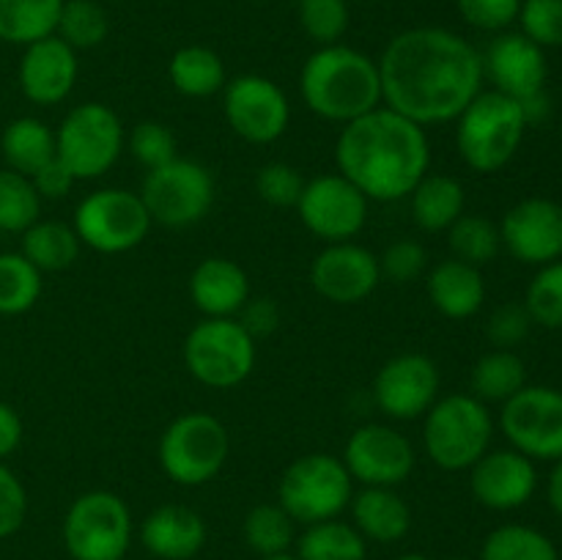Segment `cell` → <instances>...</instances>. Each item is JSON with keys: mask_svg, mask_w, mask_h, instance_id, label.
I'll list each match as a JSON object with an SVG mask.
<instances>
[{"mask_svg": "<svg viewBox=\"0 0 562 560\" xmlns=\"http://www.w3.org/2000/svg\"><path fill=\"white\" fill-rule=\"evenodd\" d=\"M379 64L384 108L420 126L448 124L483 91V55L448 27H409Z\"/></svg>", "mask_w": 562, "mask_h": 560, "instance_id": "1", "label": "cell"}, {"mask_svg": "<svg viewBox=\"0 0 562 560\" xmlns=\"http://www.w3.org/2000/svg\"><path fill=\"white\" fill-rule=\"evenodd\" d=\"M335 165L368 201L409 198L431 170L426 126L390 108H376L349 121L335 143Z\"/></svg>", "mask_w": 562, "mask_h": 560, "instance_id": "2", "label": "cell"}, {"mask_svg": "<svg viewBox=\"0 0 562 560\" xmlns=\"http://www.w3.org/2000/svg\"><path fill=\"white\" fill-rule=\"evenodd\" d=\"M300 93L305 108L318 119L349 124L382 108L379 64L355 47L327 44L302 64Z\"/></svg>", "mask_w": 562, "mask_h": 560, "instance_id": "3", "label": "cell"}, {"mask_svg": "<svg viewBox=\"0 0 562 560\" xmlns=\"http://www.w3.org/2000/svg\"><path fill=\"white\" fill-rule=\"evenodd\" d=\"M525 110L499 91H481L456 119V148L475 173H497L519 152L527 132Z\"/></svg>", "mask_w": 562, "mask_h": 560, "instance_id": "4", "label": "cell"}, {"mask_svg": "<svg viewBox=\"0 0 562 560\" xmlns=\"http://www.w3.org/2000/svg\"><path fill=\"white\" fill-rule=\"evenodd\" d=\"M492 437V412L472 393L437 399L431 410L423 415V448L439 470H470L486 453Z\"/></svg>", "mask_w": 562, "mask_h": 560, "instance_id": "5", "label": "cell"}, {"mask_svg": "<svg viewBox=\"0 0 562 560\" xmlns=\"http://www.w3.org/2000/svg\"><path fill=\"white\" fill-rule=\"evenodd\" d=\"M231 453L223 421L209 412H184L159 437V467L179 486H203L214 481Z\"/></svg>", "mask_w": 562, "mask_h": 560, "instance_id": "6", "label": "cell"}, {"mask_svg": "<svg viewBox=\"0 0 562 560\" xmlns=\"http://www.w3.org/2000/svg\"><path fill=\"white\" fill-rule=\"evenodd\" d=\"M355 481L344 459L333 453H307L285 467L278 486V503L296 525L338 519L351 503Z\"/></svg>", "mask_w": 562, "mask_h": 560, "instance_id": "7", "label": "cell"}, {"mask_svg": "<svg viewBox=\"0 0 562 560\" xmlns=\"http://www.w3.org/2000/svg\"><path fill=\"white\" fill-rule=\"evenodd\" d=\"M60 536L71 560H124L132 544V511L115 492L93 489L69 505Z\"/></svg>", "mask_w": 562, "mask_h": 560, "instance_id": "8", "label": "cell"}, {"mask_svg": "<svg viewBox=\"0 0 562 560\" xmlns=\"http://www.w3.org/2000/svg\"><path fill=\"white\" fill-rule=\"evenodd\" d=\"M256 338L236 318H203L184 340V366L201 384L231 390L256 368Z\"/></svg>", "mask_w": 562, "mask_h": 560, "instance_id": "9", "label": "cell"}, {"mask_svg": "<svg viewBox=\"0 0 562 560\" xmlns=\"http://www.w3.org/2000/svg\"><path fill=\"white\" fill-rule=\"evenodd\" d=\"M55 152L75 179H99L124 152V126L115 110L102 102H82L64 115L55 130Z\"/></svg>", "mask_w": 562, "mask_h": 560, "instance_id": "10", "label": "cell"}, {"mask_svg": "<svg viewBox=\"0 0 562 560\" xmlns=\"http://www.w3.org/2000/svg\"><path fill=\"white\" fill-rule=\"evenodd\" d=\"M71 228L80 236V245L97 253L119 256L143 245L151 231V214L140 192L104 187L82 198L75 209Z\"/></svg>", "mask_w": 562, "mask_h": 560, "instance_id": "11", "label": "cell"}, {"mask_svg": "<svg viewBox=\"0 0 562 560\" xmlns=\"http://www.w3.org/2000/svg\"><path fill=\"white\" fill-rule=\"evenodd\" d=\"M140 198L151 214V223L165 228H187L201 223L212 209L214 179L206 165L173 157L159 168L146 170Z\"/></svg>", "mask_w": 562, "mask_h": 560, "instance_id": "12", "label": "cell"}, {"mask_svg": "<svg viewBox=\"0 0 562 560\" xmlns=\"http://www.w3.org/2000/svg\"><path fill=\"white\" fill-rule=\"evenodd\" d=\"M499 428L510 448L532 461H558L562 456V390L525 384L499 412Z\"/></svg>", "mask_w": 562, "mask_h": 560, "instance_id": "13", "label": "cell"}, {"mask_svg": "<svg viewBox=\"0 0 562 560\" xmlns=\"http://www.w3.org/2000/svg\"><path fill=\"white\" fill-rule=\"evenodd\" d=\"M368 203L371 201L346 176L324 173L305 181L296 212L316 239L335 245L355 242V236L366 228Z\"/></svg>", "mask_w": 562, "mask_h": 560, "instance_id": "14", "label": "cell"}, {"mask_svg": "<svg viewBox=\"0 0 562 560\" xmlns=\"http://www.w3.org/2000/svg\"><path fill=\"white\" fill-rule=\"evenodd\" d=\"M223 113L231 130L247 143H274L291 121V104L283 88L263 75H239L225 82Z\"/></svg>", "mask_w": 562, "mask_h": 560, "instance_id": "15", "label": "cell"}, {"mask_svg": "<svg viewBox=\"0 0 562 560\" xmlns=\"http://www.w3.org/2000/svg\"><path fill=\"white\" fill-rule=\"evenodd\" d=\"M344 464L362 486H401L417 464L409 439L384 423H366L346 439Z\"/></svg>", "mask_w": 562, "mask_h": 560, "instance_id": "16", "label": "cell"}, {"mask_svg": "<svg viewBox=\"0 0 562 560\" xmlns=\"http://www.w3.org/2000/svg\"><path fill=\"white\" fill-rule=\"evenodd\" d=\"M373 399L390 421H417L439 399V368L431 357L406 351L379 368Z\"/></svg>", "mask_w": 562, "mask_h": 560, "instance_id": "17", "label": "cell"}, {"mask_svg": "<svg viewBox=\"0 0 562 560\" xmlns=\"http://www.w3.org/2000/svg\"><path fill=\"white\" fill-rule=\"evenodd\" d=\"M503 247L521 264L543 267L562 258V203L552 198H525L499 223Z\"/></svg>", "mask_w": 562, "mask_h": 560, "instance_id": "18", "label": "cell"}, {"mask_svg": "<svg viewBox=\"0 0 562 560\" xmlns=\"http://www.w3.org/2000/svg\"><path fill=\"white\" fill-rule=\"evenodd\" d=\"M382 283L379 256L357 242L327 245L311 264V285L335 305H357Z\"/></svg>", "mask_w": 562, "mask_h": 560, "instance_id": "19", "label": "cell"}, {"mask_svg": "<svg viewBox=\"0 0 562 560\" xmlns=\"http://www.w3.org/2000/svg\"><path fill=\"white\" fill-rule=\"evenodd\" d=\"M483 77L494 82V91L525 102L547 91V53L525 33H499L483 53Z\"/></svg>", "mask_w": 562, "mask_h": 560, "instance_id": "20", "label": "cell"}, {"mask_svg": "<svg viewBox=\"0 0 562 560\" xmlns=\"http://www.w3.org/2000/svg\"><path fill=\"white\" fill-rule=\"evenodd\" d=\"M470 489L483 508L516 511L536 494L538 470L532 459L514 448L486 450L470 467Z\"/></svg>", "mask_w": 562, "mask_h": 560, "instance_id": "21", "label": "cell"}, {"mask_svg": "<svg viewBox=\"0 0 562 560\" xmlns=\"http://www.w3.org/2000/svg\"><path fill=\"white\" fill-rule=\"evenodd\" d=\"M77 75H80L77 53L55 33L27 44L20 58V69H16L22 97L38 108H53L64 102L75 91Z\"/></svg>", "mask_w": 562, "mask_h": 560, "instance_id": "22", "label": "cell"}, {"mask_svg": "<svg viewBox=\"0 0 562 560\" xmlns=\"http://www.w3.org/2000/svg\"><path fill=\"white\" fill-rule=\"evenodd\" d=\"M140 544L157 560H192L206 544V522L187 505H159L140 522Z\"/></svg>", "mask_w": 562, "mask_h": 560, "instance_id": "23", "label": "cell"}, {"mask_svg": "<svg viewBox=\"0 0 562 560\" xmlns=\"http://www.w3.org/2000/svg\"><path fill=\"white\" fill-rule=\"evenodd\" d=\"M190 296L206 318H236L250 300V280L231 258L209 256L192 269Z\"/></svg>", "mask_w": 562, "mask_h": 560, "instance_id": "24", "label": "cell"}, {"mask_svg": "<svg viewBox=\"0 0 562 560\" xmlns=\"http://www.w3.org/2000/svg\"><path fill=\"white\" fill-rule=\"evenodd\" d=\"M426 291L431 305L442 313L445 318H470L486 302V280H483L481 267L459 261V258H445L434 264L426 278Z\"/></svg>", "mask_w": 562, "mask_h": 560, "instance_id": "25", "label": "cell"}, {"mask_svg": "<svg viewBox=\"0 0 562 560\" xmlns=\"http://www.w3.org/2000/svg\"><path fill=\"white\" fill-rule=\"evenodd\" d=\"M351 525L366 541L395 544L412 530V508L395 489L362 486L351 494Z\"/></svg>", "mask_w": 562, "mask_h": 560, "instance_id": "26", "label": "cell"}, {"mask_svg": "<svg viewBox=\"0 0 562 560\" xmlns=\"http://www.w3.org/2000/svg\"><path fill=\"white\" fill-rule=\"evenodd\" d=\"M412 220L426 234H442L464 214V187L456 176L428 170L409 192Z\"/></svg>", "mask_w": 562, "mask_h": 560, "instance_id": "27", "label": "cell"}, {"mask_svg": "<svg viewBox=\"0 0 562 560\" xmlns=\"http://www.w3.org/2000/svg\"><path fill=\"white\" fill-rule=\"evenodd\" d=\"M0 152H3L5 168L27 176V179L42 170L49 159L58 157L55 132L33 115H22L5 126L3 137H0Z\"/></svg>", "mask_w": 562, "mask_h": 560, "instance_id": "28", "label": "cell"}, {"mask_svg": "<svg viewBox=\"0 0 562 560\" xmlns=\"http://www.w3.org/2000/svg\"><path fill=\"white\" fill-rule=\"evenodd\" d=\"M168 77L176 91L190 99L214 97L228 82L223 58L214 49L203 47V44L176 49L168 64Z\"/></svg>", "mask_w": 562, "mask_h": 560, "instance_id": "29", "label": "cell"}, {"mask_svg": "<svg viewBox=\"0 0 562 560\" xmlns=\"http://www.w3.org/2000/svg\"><path fill=\"white\" fill-rule=\"evenodd\" d=\"M20 253L38 272H60L80 256V236L71 225L58 220H36L31 228L22 231Z\"/></svg>", "mask_w": 562, "mask_h": 560, "instance_id": "30", "label": "cell"}, {"mask_svg": "<svg viewBox=\"0 0 562 560\" xmlns=\"http://www.w3.org/2000/svg\"><path fill=\"white\" fill-rule=\"evenodd\" d=\"M64 0H0V42L27 44L53 36Z\"/></svg>", "mask_w": 562, "mask_h": 560, "instance_id": "31", "label": "cell"}, {"mask_svg": "<svg viewBox=\"0 0 562 560\" xmlns=\"http://www.w3.org/2000/svg\"><path fill=\"white\" fill-rule=\"evenodd\" d=\"M296 558L300 560H366L368 541L355 525L338 519L305 525L296 538Z\"/></svg>", "mask_w": 562, "mask_h": 560, "instance_id": "32", "label": "cell"}, {"mask_svg": "<svg viewBox=\"0 0 562 560\" xmlns=\"http://www.w3.org/2000/svg\"><path fill=\"white\" fill-rule=\"evenodd\" d=\"M527 384L525 360L514 349H492L472 366L470 388L475 399L505 404Z\"/></svg>", "mask_w": 562, "mask_h": 560, "instance_id": "33", "label": "cell"}, {"mask_svg": "<svg viewBox=\"0 0 562 560\" xmlns=\"http://www.w3.org/2000/svg\"><path fill=\"white\" fill-rule=\"evenodd\" d=\"M481 560H560V552L547 533L510 522L488 533Z\"/></svg>", "mask_w": 562, "mask_h": 560, "instance_id": "34", "label": "cell"}, {"mask_svg": "<svg viewBox=\"0 0 562 560\" xmlns=\"http://www.w3.org/2000/svg\"><path fill=\"white\" fill-rule=\"evenodd\" d=\"M296 522L291 519L280 503H263L256 505L250 514L245 516V541L258 558H272V555H283L294 547L296 541Z\"/></svg>", "mask_w": 562, "mask_h": 560, "instance_id": "35", "label": "cell"}, {"mask_svg": "<svg viewBox=\"0 0 562 560\" xmlns=\"http://www.w3.org/2000/svg\"><path fill=\"white\" fill-rule=\"evenodd\" d=\"M42 296V272L22 253H0V316L27 313Z\"/></svg>", "mask_w": 562, "mask_h": 560, "instance_id": "36", "label": "cell"}, {"mask_svg": "<svg viewBox=\"0 0 562 560\" xmlns=\"http://www.w3.org/2000/svg\"><path fill=\"white\" fill-rule=\"evenodd\" d=\"M445 234H448L453 258L472 264V267H483V264L494 261L499 247H503L499 225H494L483 214H461Z\"/></svg>", "mask_w": 562, "mask_h": 560, "instance_id": "37", "label": "cell"}, {"mask_svg": "<svg viewBox=\"0 0 562 560\" xmlns=\"http://www.w3.org/2000/svg\"><path fill=\"white\" fill-rule=\"evenodd\" d=\"M42 214V195L33 181L16 170H0V231L22 234L31 228Z\"/></svg>", "mask_w": 562, "mask_h": 560, "instance_id": "38", "label": "cell"}, {"mask_svg": "<svg viewBox=\"0 0 562 560\" xmlns=\"http://www.w3.org/2000/svg\"><path fill=\"white\" fill-rule=\"evenodd\" d=\"M110 20L108 11L97 0H64L55 36L64 38L75 53L93 49L108 38Z\"/></svg>", "mask_w": 562, "mask_h": 560, "instance_id": "39", "label": "cell"}, {"mask_svg": "<svg viewBox=\"0 0 562 560\" xmlns=\"http://www.w3.org/2000/svg\"><path fill=\"white\" fill-rule=\"evenodd\" d=\"M525 307L532 324L562 329V258L538 269L536 278L527 285Z\"/></svg>", "mask_w": 562, "mask_h": 560, "instance_id": "40", "label": "cell"}, {"mask_svg": "<svg viewBox=\"0 0 562 560\" xmlns=\"http://www.w3.org/2000/svg\"><path fill=\"white\" fill-rule=\"evenodd\" d=\"M300 25L318 47L340 44L349 27V3L346 0H296Z\"/></svg>", "mask_w": 562, "mask_h": 560, "instance_id": "41", "label": "cell"}, {"mask_svg": "<svg viewBox=\"0 0 562 560\" xmlns=\"http://www.w3.org/2000/svg\"><path fill=\"white\" fill-rule=\"evenodd\" d=\"M519 25L532 44L541 49L562 44V0H521Z\"/></svg>", "mask_w": 562, "mask_h": 560, "instance_id": "42", "label": "cell"}, {"mask_svg": "<svg viewBox=\"0 0 562 560\" xmlns=\"http://www.w3.org/2000/svg\"><path fill=\"white\" fill-rule=\"evenodd\" d=\"M130 152L146 170L159 168L176 157V137L162 121H140L130 132Z\"/></svg>", "mask_w": 562, "mask_h": 560, "instance_id": "43", "label": "cell"}, {"mask_svg": "<svg viewBox=\"0 0 562 560\" xmlns=\"http://www.w3.org/2000/svg\"><path fill=\"white\" fill-rule=\"evenodd\" d=\"M302 179L300 170L289 163H267L256 176V190L261 195V201H267L269 206H296L302 195Z\"/></svg>", "mask_w": 562, "mask_h": 560, "instance_id": "44", "label": "cell"}, {"mask_svg": "<svg viewBox=\"0 0 562 560\" xmlns=\"http://www.w3.org/2000/svg\"><path fill=\"white\" fill-rule=\"evenodd\" d=\"M428 267V253L420 242L415 239H398L379 256V269L382 278L393 280V283H409V280L420 278Z\"/></svg>", "mask_w": 562, "mask_h": 560, "instance_id": "45", "label": "cell"}, {"mask_svg": "<svg viewBox=\"0 0 562 560\" xmlns=\"http://www.w3.org/2000/svg\"><path fill=\"white\" fill-rule=\"evenodd\" d=\"M532 318L527 313L525 302H505L488 316L486 335L494 349H514L530 335Z\"/></svg>", "mask_w": 562, "mask_h": 560, "instance_id": "46", "label": "cell"}, {"mask_svg": "<svg viewBox=\"0 0 562 560\" xmlns=\"http://www.w3.org/2000/svg\"><path fill=\"white\" fill-rule=\"evenodd\" d=\"M459 14L477 31L503 33L519 16L521 0H456Z\"/></svg>", "mask_w": 562, "mask_h": 560, "instance_id": "47", "label": "cell"}, {"mask_svg": "<svg viewBox=\"0 0 562 560\" xmlns=\"http://www.w3.org/2000/svg\"><path fill=\"white\" fill-rule=\"evenodd\" d=\"M27 516V492L20 478L0 461V541L14 536Z\"/></svg>", "mask_w": 562, "mask_h": 560, "instance_id": "48", "label": "cell"}, {"mask_svg": "<svg viewBox=\"0 0 562 560\" xmlns=\"http://www.w3.org/2000/svg\"><path fill=\"white\" fill-rule=\"evenodd\" d=\"M236 322H239L256 340L267 338V335H272L274 329H278L280 307L274 305L269 296H256V300L250 296V300L245 302V307L239 311V316H236Z\"/></svg>", "mask_w": 562, "mask_h": 560, "instance_id": "49", "label": "cell"}, {"mask_svg": "<svg viewBox=\"0 0 562 560\" xmlns=\"http://www.w3.org/2000/svg\"><path fill=\"white\" fill-rule=\"evenodd\" d=\"M31 181L33 187H36L38 195L49 198V201H55V198H66L71 192V187L77 184L75 173H71L58 157L49 159L42 170H36V173L31 176Z\"/></svg>", "mask_w": 562, "mask_h": 560, "instance_id": "50", "label": "cell"}, {"mask_svg": "<svg viewBox=\"0 0 562 560\" xmlns=\"http://www.w3.org/2000/svg\"><path fill=\"white\" fill-rule=\"evenodd\" d=\"M22 443V421L11 404L0 401V461L9 459Z\"/></svg>", "mask_w": 562, "mask_h": 560, "instance_id": "51", "label": "cell"}, {"mask_svg": "<svg viewBox=\"0 0 562 560\" xmlns=\"http://www.w3.org/2000/svg\"><path fill=\"white\" fill-rule=\"evenodd\" d=\"M547 497H549V505L554 508V514L562 516V456L554 461V470H552V475H549Z\"/></svg>", "mask_w": 562, "mask_h": 560, "instance_id": "52", "label": "cell"}, {"mask_svg": "<svg viewBox=\"0 0 562 560\" xmlns=\"http://www.w3.org/2000/svg\"><path fill=\"white\" fill-rule=\"evenodd\" d=\"M395 560H431L428 555H420V552H406V555H398Z\"/></svg>", "mask_w": 562, "mask_h": 560, "instance_id": "53", "label": "cell"}, {"mask_svg": "<svg viewBox=\"0 0 562 560\" xmlns=\"http://www.w3.org/2000/svg\"><path fill=\"white\" fill-rule=\"evenodd\" d=\"M258 560H300V558L291 552H283V555H272V558H258Z\"/></svg>", "mask_w": 562, "mask_h": 560, "instance_id": "54", "label": "cell"}, {"mask_svg": "<svg viewBox=\"0 0 562 560\" xmlns=\"http://www.w3.org/2000/svg\"><path fill=\"white\" fill-rule=\"evenodd\" d=\"M450 560H475V558H450Z\"/></svg>", "mask_w": 562, "mask_h": 560, "instance_id": "55", "label": "cell"}, {"mask_svg": "<svg viewBox=\"0 0 562 560\" xmlns=\"http://www.w3.org/2000/svg\"><path fill=\"white\" fill-rule=\"evenodd\" d=\"M560 137H562V126H560Z\"/></svg>", "mask_w": 562, "mask_h": 560, "instance_id": "56", "label": "cell"}]
</instances>
